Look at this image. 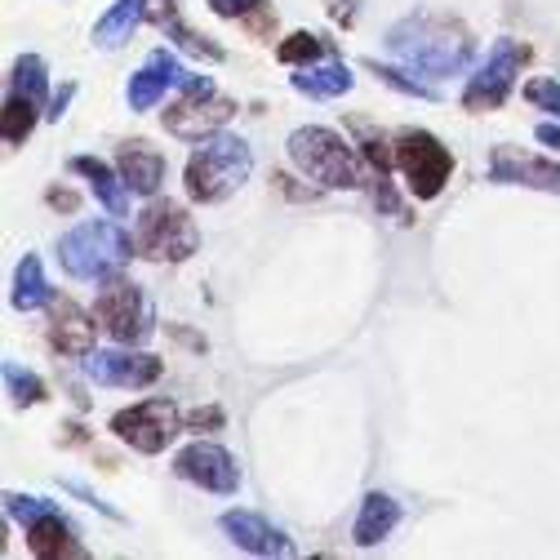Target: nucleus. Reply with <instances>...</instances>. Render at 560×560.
<instances>
[{
    "mask_svg": "<svg viewBox=\"0 0 560 560\" xmlns=\"http://www.w3.org/2000/svg\"><path fill=\"white\" fill-rule=\"evenodd\" d=\"M254 174V152L241 133H214L196 143V152L187 156L183 170V187L196 205H219L232 191H241Z\"/></svg>",
    "mask_w": 560,
    "mask_h": 560,
    "instance_id": "2",
    "label": "nucleus"
},
{
    "mask_svg": "<svg viewBox=\"0 0 560 560\" xmlns=\"http://www.w3.org/2000/svg\"><path fill=\"white\" fill-rule=\"evenodd\" d=\"M5 387H10L14 405H40V400H45V383H40L32 370H19L14 361L5 365Z\"/></svg>",
    "mask_w": 560,
    "mask_h": 560,
    "instance_id": "29",
    "label": "nucleus"
},
{
    "mask_svg": "<svg viewBox=\"0 0 560 560\" xmlns=\"http://www.w3.org/2000/svg\"><path fill=\"white\" fill-rule=\"evenodd\" d=\"M294 170L329 191H357L365 187V174H361V156L352 152V143H347L342 133L325 129V125H303L290 133L285 143Z\"/></svg>",
    "mask_w": 560,
    "mask_h": 560,
    "instance_id": "4",
    "label": "nucleus"
},
{
    "mask_svg": "<svg viewBox=\"0 0 560 560\" xmlns=\"http://www.w3.org/2000/svg\"><path fill=\"white\" fill-rule=\"evenodd\" d=\"M10 303L19 312H40L54 303V290H49V280H45V267H40V254H23L19 271H14V294Z\"/></svg>",
    "mask_w": 560,
    "mask_h": 560,
    "instance_id": "23",
    "label": "nucleus"
},
{
    "mask_svg": "<svg viewBox=\"0 0 560 560\" xmlns=\"http://www.w3.org/2000/svg\"><path fill=\"white\" fill-rule=\"evenodd\" d=\"M129 258H138V241L112 223V219H94V223H77L67 236H58V262L72 280H112L120 276V267H129Z\"/></svg>",
    "mask_w": 560,
    "mask_h": 560,
    "instance_id": "3",
    "label": "nucleus"
},
{
    "mask_svg": "<svg viewBox=\"0 0 560 560\" xmlns=\"http://www.w3.org/2000/svg\"><path fill=\"white\" fill-rule=\"evenodd\" d=\"M183 428V413L174 400L165 396H152V400H138L129 409H116L112 413V436L125 441L129 450L138 454H161Z\"/></svg>",
    "mask_w": 560,
    "mask_h": 560,
    "instance_id": "10",
    "label": "nucleus"
},
{
    "mask_svg": "<svg viewBox=\"0 0 560 560\" xmlns=\"http://www.w3.org/2000/svg\"><path fill=\"white\" fill-rule=\"evenodd\" d=\"M174 476L209 489V494H236V489H241V463L223 445H214V441L183 445L174 454Z\"/></svg>",
    "mask_w": 560,
    "mask_h": 560,
    "instance_id": "11",
    "label": "nucleus"
},
{
    "mask_svg": "<svg viewBox=\"0 0 560 560\" xmlns=\"http://www.w3.org/2000/svg\"><path fill=\"white\" fill-rule=\"evenodd\" d=\"M525 103L538 107V112H551L560 120V85H556V77H534L525 85Z\"/></svg>",
    "mask_w": 560,
    "mask_h": 560,
    "instance_id": "30",
    "label": "nucleus"
},
{
    "mask_svg": "<svg viewBox=\"0 0 560 560\" xmlns=\"http://www.w3.org/2000/svg\"><path fill=\"white\" fill-rule=\"evenodd\" d=\"M133 241H138V258H148V262H187L200 249V232H196L191 214L170 196L165 200L152 196L143 205Z\"/></svg>",
    "mask_w": 560,
    "mask_h": 560,
    "instance_id": "5",
    "label": "nucleus"
},
{
    "mask_svg": "<svg viewBox=\"0 0 560 560\" xmlns=\"http://www.w3.org/2000/svg\"><path fill=\"white\" fill-rule=\"evenodd\" d=\"M400 525V503L392 494H365L357 525H352V542L357 547H378L383 538H392V529Z\"/></svg>",
    "mask_w": 560,
    "mask_h": 560,
    "instance_id": "20",
    "label": "nucleus"
},
{
    "mask_svg": "<svg viewBox=\"0 0 560 560\" xmlns=\"http://www.w3.org/2000/svg\"><path fill=\"white\" fill-rule=\"evenodd\" d=\"M370 72L383 81V85H392L396 94H405V98H428V103H436L441 94H436V85H428V81H418V77H409V72H400V67H387V62H365Z\"/></svg>",
    "mask_w": 560,
    "mask_h": 560,
    "instance_id": "27",
    "label": "nucleus"
},
{
    "mask_svg": "<svg viewBox=\"0 0 560 560\" xmlns=\"http://www.w3.org/2000/svg\"><path fill=\"white\" fill-rule=\"evenodd\" d=\"M40 112H45V107H36L32 98L5 94V143H10V148H23V143H27L32 129H36V120H40Z\"/></svg>",
    "mask_w": 560,
    "mask_h": 560,
    "instance_id": "26",
    "label": "nucleus"
},
{
    "mask_svg": "<svg viewBox=\"0 0 560 560\" xmlns=\"http://www.w3.org/2000/svg\"><path fill=\"white\" fill-rule=\"evenodd\" d=\"M205 5L214 10L219 19H232V23L241 19V23H245V19H254V14L262 10V0H205Z\"/></svg>",
    "mask_w": 560,
    "mask_h": 560,
    "instance_id": "32",
    "label": "nucleus"
},
{
    "mask_svg": "<svg viewBox=\"0 0 560 560\" xmlns=\"http://www.w3.org/2000/svg\"><path fill=\"white\" fill-rule=\"evenodd\" d=\"M143 10H148V23L161 27V32L178 19V5H174V0H143Z\"/></svg>",
    "mask_w": 560,
    "mask_h": 560,
    "instance_id": "33",
    "label": "nucleus"
},
{
    "mask_svg": "<svg viewBox=\"0 0 560 560\" xmlns=\"http://www.w3.org/2000/svg\"><path fill=\"white\" fill-rule=\"evenodd\" d=\"M236 116V103L214 90L209 77H187L178 85V98L161 112V125L183 138V143H205V138L223 133V125Z\"/></svg>",
    "mask_w": 560,
    "mask_h": 560,
    "instance_id": "6",
    "label": "nucleus"
},
{
    "mask_svg": "<svg viewBox=\"0 0 560 560\" xmlns=\"http://www.w3.org/2000/svg\"><path fill=\"white\" fill-rule=\"evenodd\" d=\"M165 36L183 49V54H196V58H205V62H223L228 58V49L223 45H214V40H209V36H200V32H191L183 19H174L170 27H165Z\"/></svg>",
    "mask_w": 560,
    "mask_h": 560,
    "instance_id": "28",
    "label": "nucleus"
},
{
    "mask_svg": "<svg viewBox=\"0 0 560 560\" xmlns=\"http://www.w3.org/2000/svg\"><path fill=\"white\" fill-rule=\"evenodd\" d=\"M396 174L405 178V191L413 200H436L454 174V156L428 129H400L396 133Z\"/></svg>",
    "mask_w": 560,
    "mask_h": 560,
    "instance_id": "7",
    "label": "nucleus"
},
{
    "mask_svg": "<svg viewBox=\"0 0 560 560\" xmlns=\"http://www.w3.org/2000/svg\"><path fill=\"white\" fill-rule=\"evenodd\" d=\"M276 58L285 67H307V62H320V58H334V45L312 36V32H294L290 40L276 45Z\"/></svg>",
    "mask_w": 560,
    "mask_h": 560,
    "instance_id": "25",
    "label": "nucleus"
},
{
    "mask_svg": "<svg viewBox=\"0 0 560 560\" xmlns=\"http://www.w3.org/2000/svg\"><path fill=\"white\" fill-rule=\"evenodd\" d=\"M94 316L98 325L125 342V347H138V342H148L156 334V312H152V299L143 294V285H133V280L125 276H112L103 280V290L94 299Z\"/></svg>",
    "mask_w": 560,
    "mask_h": 560,
    "instance_id": "8",
    "label": "nucleus"
},
{
    "mask_svg": "<svg viewBox=\"0 0 560 560\" xmlns=\"http://www.w3.org/2000/svg\"><path fill=\"white\" fill-rule=\"evenodd\" d=\"M529 62V45L503 36L489 45V54L480 58V67L467 77V90H463V107L467 112H499L512 90H516V77H521V67Z\"/></svg>",
    "mask_w": 560,
    "mask_h": 560,
    "instance_id": "9",
    "label": "nucleus"
},
{
    "mask_svg": "<svg viewBox=\"0 0 560 560\" xmlns=\"http://www.w3.org/2000/svg\"><path fill=\"white\" fill-rule=\"evenodd\" d=\"M27 547H32V556H40V560H54V556H85V547L77 542V529L58 516V508L27 525Z\"/></svg>",
    "mask_w": 560,
    "mask_h": 560,
    "instance_id": "21",
    "label": "nucleus"
},
{
    "mask_svg": "<svg viewBox=\"0 0 560 560\" xmlns=\"http://www.w3.org/2000/svg\"><path fill=\"white\" fill-rule=\"evenodd\" d=\"M85 374L98 387H120V392H138V387H152L165 374V361L152 352H133V347H116V352H90L85 357Z\"/></svg>",
    "mask_w": 560,
    "mask_h": 560,
    "instance_id": "12",
    "label": "nucleus"
},
{
    "mask_svg": "<svg viewBox=\"0 0 560 560\" xmlns=\"http://www.w3.org/2000/svg\"><path fill=\"white\" fill-rule=\"evenodd\" d=\"M72 94H77V85L67 81V85H62V90L49 98V112H45V116H49V120H62V112H67V103H72Z\"/></svg>",
    "mask_w": 560,
    "mask_h": 560,
    "instance_id": "35",
    "label": "nucleus"
},
{
    "mask_svg": "<svg viewBox=\"0 0 560 560\" xmlns=\"http://www.w3.org/2000/svg\"><path fill=\"white\" fill-rule=\"evenodd\" d=\"M148 23V10H143V0H116V5L94 23V45L98 49H116L125 45L138 27Z\"/></svg>",
    "mask_w": 560,
    "mask_h": 560,
    "instance_id": "22",
    "label": "nucleus"
},
{
    "mask_svg": "<svg viewBox=\"0 0 560 560\" xmlns=\"http://www.w3.org/2000/svg\"><path fill=\"white\" fill-rule=\"evenodd\" d=\"M94 320L90 312H81L77 303H49V342L58 357H72V361H85L94 352Z\"/></svg>",
    "mask_w": 560,
    "mask_h": 560,
    "instance_id": "16",
    "label": "nucleus"
},
{
    "mask_svg": "<svg viewBox=\"0 0 560 560\" xmlns=\"http://www.w3.org/2000/svg\"><path fill=\"white\" fill-rule=\"evenodd\" d=\"M45 200H49V205H54V209H67V214H77V205H81V200H77V196H72V191H58V187H54V191H49V196H45Z\"/></svg>",
    "mask_w": 560,
    "mask_h": 560,
    "instance_id": "36",
    "label": "nucleus"
},
{
    "mask_svg": "<svg viewBox=\"0 0 560 560\" xmlns=\"http://www.w3.org/2000/svg\"><path fill=\"white\" fill-rule=\"evenodd\" d=\"M219 525H223V534H228L241 551H249V556H294V542L285 538V529H276V525H271L267 516H258V512H223Z\"/></svg>",
    "mask_w": 560,
    "mask_h": 560,
    "instance_id": "15",
    "label": "nucleus"
},
{
    "mask_svg": "<svg viewBox=\"0 0 560 560\" xmlns=\"http://www.w3.org/2000/svg\"><path fill=\"white\" fill-rule=\"evenodd\" d=\"M116 170H120V178L129 183L133 196H156L161 183H165V156L156 148H148L143 138H133V143L120 148Z\"/></svg>",
    "mask_w": 560,
    "mask_h": 560,
    "instance_id": "19",
    "label": "nucleus"
},
{
    "mask_svg": "<svg viewBox=\"0 0 560 560\" xmlns=\"http://www.w3.org/2000/svg\"><path fill=\"white\" fill-rule=\"evenodd\" d=\"M352 85H357V77L342 58H320V62L294 67V77H290V90L307 94V98H342V94H352Z\"/></svg>",
    "mask_w": 560,
    "mask_h": 560,
    "instance_id": "18",
    "label": "nucleus"
},
{
    "mask_svg": "<svg viewBox=\"0 0 560 560\" xmlns=\"http://www.w3.org/2000/svg\"><path fill=\"white\" fill-rule=\"evenodd\" d=\"M387 54L413 77L428 81H450L463 77L471 58H476V40L458 19H441V14H405L400 23L387 27Z\"/></svg>",
    "mask_w": 560,
    "mask_h": 560,
    "instance_id": "1",
    "label": "nucleus"
},
{
    "mask_svg": "<svg viewBox=\"0 0 560 560\" xmlns=\"http://www.w3.org/2000/svg\"><path fill=\"white\" fill-rule=\"evenodd\" d=\"M5 94L32 98L36 107H45V112H49V67H45V58L23 54V58L14 62V72H10V90H5Z\"/></svg>",
    "mask_w": 560,
    "mask_h": 560,
    "instance_id": "24",
    "label": "nucleus"
},
{
    "mask_svg": "<svg viewBox=\"0 0 560 560\" xmlns=\"http://www.w3.org/2000/svg\"><path fill=\"white\" fill-rule=\"evenodd\" d=\"M67 174H77V178H85L90 183V191H94V200L107 209L112 219H125L129 214V183L120 178V170H112L107 161H98V156H72L67 161Z\"/></svg>",
    "mask_w": 560,
    "mask_h": 560,
    "instance_id": "17",
    "label": "nucleus"
},
{
    "mask_svg": "<svg viewBox=\"0 0 560 560\" xmlns=\"http://www.w3.org/2000/svg\"><path fill=\"white\" fill-rule=\"evenodd\" d=\"M187 428H191V432H200V428H223V409H196V413L187 418Z\"/></svg>",
    "mask_w": 560,
    "mask_h": 560,
    "instance_id": "34",
    "label": "nucleus"
},
{
    "mask_svg": "<svg viewBox=\"0 0 560 560\" xmlns=\"http://www.w3.org/2000/svg\"><path fill=\"white\" fill-rule=\"evenodd\" d=\"M5 512L27 529L32 521H40L45 512H54V503H45V499H32V494H5Z\"/></svg>",
    "mask_w": 560,
    "mask_h": 560,
    "instance_id": "31",
    "label": "nucleus"
},
{
    "mask_svg": "<svg viewBox=\"0 0 560 560\" xmlns=\"http://www.w3.org/2000/svg\"><path fill=\"white\" fill-rule=\"evenodd\" d=\"M329 14L338 23H352V0H329Z\"/></svg>",
    "mask_w": 560,
    "mask_h": 560,
    "instance_id": "38",
    "label": "nucleus"
},
{
    "mask_svg": "<svg viewBox=\"0 0 560 560\" xmlns=\"http://www.w3.org/2000/svg\"><path fill=\"white\" fill-rule=\"evenodd\" d=\"M183 81H187L183 62H178L170 49H152L148 62L129 77V85H125V103H129V112H152V107H156L170 90H178Z\"/></svg>",
    "mask_w": 560,
    "mask_h": 560,
    "instance_id": "14",
    "label": "nucleus"
},
{
    "mask_svg": "<svg viewBox=\"0 0 560 560\" xmlns=\"http://www.w3.org/2000/svg\"><path fill=\"white\" fill-rule=\"evenodd\" d=\"M489 183L503 187H534V191H556L560 196V165L542 161L521 148H494L489 152Z\"/></svg>",
    "mask_w": 560,
    "mask_h": 560,
    "instance_id": "13",
    "label": "nucleus"
},
{
    "mask_svg": "<svg viewBox=\"0 0 560 560\" xmlns=\"http://www.w3.org/2000/svg\"><path fill=\"white\" fill-rule=\"evenodd\" d=\"M534 138H538L542 148H556V152H560V125H538Z\"/></svg>",
    "mask_w": 560,
    "mask_h": 560,
    "instance_id": "37",
    "label": "nucleus"
}]
</instances>
